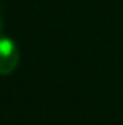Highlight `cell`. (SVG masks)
Wrapping results in <instances>:
<instances>
[{"mask_svg":"<svg viewBox=\"0 0 123 125\" xmlns=\"http://www.w3.org/2000/svg\"><path fill=\"white\" fill-rule=\"evenodd\" d=\"M18 48L8 37H0V74H9L18 67Z\"/></svg>","mask_w":123,"mask_h":125,"instance_id":"1","label":"cell"},{"mask_svg":"<svg viewBox=\"0 0 123 125\" xmlns=\"http://www.w3.org/2000/svg\"><path fill=\"white\" fill-rule=\"evenodd\" d=\"M2 27H3V21H2V18H0V30H2Z\"/></svg>","mask_w":123,"mask_h":125,"instance_id":"2","label":"cell"}]
</instances>
